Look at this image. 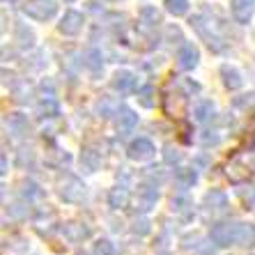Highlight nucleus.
Instances as JSON below:
<instances>
[{
  "label": "nucleus",
  "instance_id": "38",
  "mask_svg": "<svg viewBox=\"0 0 255 255\" xmlns=\"http://www.w3.org/2000/svg\"><path fill=\"white\" fill-rule=\"evenodd\" d=\"M65 2H74V0H65Z\"/></svg>",
  "mask_w": 255,
  "mask_h": 255
},
{
  "label": "nucleus",
  "instance_id": "17",
  "mask_svg": "<svg viewBox=\"0 0 255 255\" xmlns=\"http://www.w3.org/2000/svg\"><path fill=\"white\" fill-rule=\"evenodd\" d=\"M205 207H207V212H226L228 209V196L219 189H212L207 196H205Z\"/></svg>",
  "mask_w": 255,
  "mask_h": 255
},
{
  "label": "nucleus",
  "instance_id": "27",
  "mask_svg": "<svg viewBox=\"0 0 255 255\" xmlns=\"http://www.w3.org/2000/svg\"><path fill=\"white\" fill-rule=\"evenodd\" d=\"M85 67H88L90 71H101L104 69V62H101V51H97V48H90L88 53H85Z\"/></svg>",
  "mask_w": 255,
  "mask_h": 255
},
{
  "label": "nucleus",
  "instance_id": "5",
  "mask_svg": "<svg viewBox=\"0 0 255 255\" xmlns=\"http://www.w3.org/2000/svg\"><path fill=\"white\" fill-rule=\"evenodd\" d=\"M127 154H129L131 161H149L154 159L156 154V147L152 145V140H147V138H138V140H133L129 145V149H127Z\"/></svg>",
  "mask_w": 255,
  "mask_h": 255
},
{
  "label": "nucleus",
  "instance_id": "7",
  "mask_svg": "<svg viewBox=\"0 0 255 255\" xmlns=\"http://www.w3.org/2000/svg\"><path fill=\"white\" fill-rule=\"evenodd\" d=\"M83 23H85V18L81 12H74V9H69V12H65V16L60 18V23H58V30L62 32V35L67 37H76L81 30H83Z\"/></svg>",
  "mask_w": 255,
  "mask_h": 255
},
{
  "label": "nucleus",
  "instance_id": "12",
  "mask_svg": "<svg viewBox=\"0 0 255 255\" xmlns=\"http://www.w3.org/2000/svg\"><path fill=\"white\" fill-rule=\"evenodd\" d=\"M230 12H232L235 23L246 25L251 21V16H253V12H255V0H232Z\"/></svg>",
  "mask_w": 255,
  "mask_h": 255
},
{
  "label": "nucleus",
  "instance_id": "9",
  "mask_svg": "<svg viewBox=\"0 0 255 255\" xmlns=\"http://www.w3.org/2000/svg\"><path fill=\"white\" fill-rule=\"evenodd\" d=\"M111 85H113V90H115V92H120V95H131V92L136 90V85H138L136 74H133V71H129V69L115 71Z\"/></svg>",
  "mask_w": 255,
  "mask_h": 255
},
{
  "label": "nucleus",
  "instance_id": "8",
  "mask_svg": "<svg viewBox=\"0 0 255 255\" xmlns=\"http://www.w3.org/2000/svg\"><path fill=\"white\" fill-rule=\"evenodd\" d=\"M163 113L168 118H182L186 113V95L184 92H168L163 97Z\"/></svg>",
  "mask_w": 255,
  "mask_h": 255
},
{
  "label": "nucleus",
  "instance_id": "35",
  "mask_svg": "<svg viewBox=\"0 0 255 255\" xmlns=\"http://www.w3.org/2000/svg\"><path fill=\"white\" fill-rule=\"evenodd\" d=\"M21 207H23V205H18V202L9 207V209H12V214L16 216V219H23V216H28V209H21Z\"/></svg>",
  "mask_w": 255,
  "mask_h": 255
},
{
  "label": "nucleus",
  "instance_id": "37",
  "mask_svg": "<svg viewBox=\"0 0 255 255\" xmlns=\"http://www.w3.org/2000/svg\"><path fill=\"white\" fill-rule=\"evenodd\" d=\"M2 2H14V0H2Z\"/></svg>",
  "mask_w": 255,
  "mask_h": 255
},
{
  "label": "nucleus",
  "instance_id": "4",
  "mask_svg": "<svg viewBox=\"0 0 255 255\" xmlns=\"http://www.w3.org/2000/svg\"><path fill=\"white\" fill-rule=\"evenodd\" d=\"M138 127V115L127 106H120L118 113H115V129H118L120 136H129L133 133V129Z\"/></svg>",
  "mask_w": 255,
  "mask_h": 255
},
{
  "label": "nucleus",
  "instance_id": "25",
  "mask_svg": "<svg viewBox=\"0 0 255 255\" xmlns=\"http://www.w3.org/2000/svg\"><path fill=\"white\" fill-rule=\"evenodd\" d=\"M166 12L172 16H184L189 14V0H166Z\"/></svg>",
  "mask_w": 255,
  "mask_h": 255
},
{
  "label": "nucleus",
  "instance_id": "32",
  "mask_svg": "<svg viewBox=\"0 0 255 255\" xmlns=\"http://www.w3.org/2000/svg\"><path fill=\"white\" fill-rule=\"evenodd\" d=\"M191 209V200L186 196H177V198H172V212H177V214H186Z\"/></svg>",
  "mask_w": 255,
  "mask_h": 255
},
{
  "label": "nucleus",
  "instance_id": "34",
  "mask_svg": "<svg viewBox=\"0 0 255 255\" xmlns=\"http://www.w3.org/2000/svg\"><path fill=\"white\" fill-rule=\"evenodd\" d=\"M163 159H166V163H177L179 159H182V154H179L177 149L172 147V145H166V149H163Z\"/></svg>",
  "mask_w": 255,
  "mask_h": 255
},
{
  "label": "nucleus",
  "instance_id": "2",
  "mask_svg": "<svg viewBox=\"0 0 255 255\" xmlns=\"http://www.w3.org/2000/svg\"><path fill=\"white\" fill-rule=\"evenodd\" d=\"M55 186H58V196L65 202H71V205H76L85 198V184L71 172H62Z\"/></svg>",
  "mask_w": 255,
  "mask_h": 255
},
{
  "label": "nucleus",
  "instance_id": "21",
  "mask_svg": "<svg viewBox=\"0 0 255 255\" xmlns=\"http://www.w3.org/2000/svg\"><path fill=\"white\" fill-rule=\"evenodd\" d=\"M228 179H230L232 184H244V182H249L251 179V170L246 166H242V163H230L228 166Z\"/></svg>",
  "mask_w": 255,
  "mask_h": 255
},
{
  "label": "nucleus",
  "instance_id": "14",
  "mask_svg": "<svg viewBox=\"0 0 255 255\" xmlns=\"http://www.w3.org/2000/svg\"><path fill=\"white\" fill-rule=\"evenodd\" d=\"M5 129L12 133L14 138H23L25 133L30 131V125H28V118L23 113H9L5 118Z\"/></svg>",
  "mask_w": 255,
  "mask_h": 255
},
{
  "label": "nucleus",
  "instance_id": "30",
  "mask_svg": "<svg viewBox=\"0 0 255 255\" xmlns=\"http://www.w3.org/2000/svg\"><path fill=\"white\" fill-rule=\"evenodd\" d=\"M95 255H118V249H115L113 242H108V239H99L95 244Z\"/></svg>",
  "mask_w": 255,
  "mask_h": 255
},
{
  "label": "nucleus",
  "instance_id": "15",
  "mask_svg": "<svg viewBox=\"0 0 255 255\" xmlns=\"http://www.w3.org/2000/svg\"><path fill=\"white\" fill-rule=\"evenodd\" d=\"M62 232H65V237L69 239V242H83V239H88L90 235H92V230H90L85 223H76V221L65 223V226H62Z\"/></svg>",
  "mask_w": 255,
  "mask_h": 255
},
{
  "label": "nucleus",
  "instance_id": "22",
  "mask_svg": "<svg viewBox=\"0 0 255 255\" xmlns=\"http://www.w3.org/2000/svg\"><path fill=\"white\" fill-rule=\"evenodd\" d=\"M37 115L42 118H58L60 115V106L53 97H44L39 104H37Z\"/></svg>",
  "mask_w": 255,
  "mask_h": 255
},
{
  "label": "nucleus",
  "instance_id": "23",
  "mask_svg": "<svg viewBox=\"0 0 255 255\" xmlns=\"http://www.w3.org/2000/svg\"><path fill=\"white\" fill-rule=\"evenodd\" d=\"M175 182H177L182 189H189V186H193L198 182V175L193 168H177V170H175Z\"/></svg>",
  "mask_w": 255,
  "mask_h": 255
},
{
  "label": "nucleus",
  "instance_id": "13",
  "mask_svg": "<svg viewBox=\"0 0 255 255\" xmlns=\"http://www.w3.org/2000/svg\"><path fill=\"white\" fill-rule=\"evenodd\" d=\"M198 62H200V51H198L193 44H182V48H179L177 53V67L182 71H191L196 69Z\"/></svg>",
  "mask_w": 255,
  "mask_h": 255
},
{
  "label": "nucleus",
  "instance_id": "3",
  "mask_svg": "<svg viewBox=\"0 0 255 255\" xmlns=\"http://www.w3.org/2000/svg\"><path fill=\"white\" fill-rule=\"evenodd\" d=\"M21 12L25 14L32 21H39V23H46L58 14V5L53 0H25L21 5Z\"/></svg>",
  "mask_w": 255,
  "mask_h": 255
},
{
  "label": "nucleus",
  "instance_id": "1",
  "mask_svg": "<svg viewBox=\"0 0 255 255\" xmlns=\"http://www.w3.org/2000/svg\"><path fill=\"white\" fill-rule=\"evenodd\" d=\"M189 23H191V28H193L198 35H200L202 42L212 48L214 53L226 51L228 44L223 42V37L219 35V30H216V23H214V21H209V18H205V16H193Z\"/></svg>",
  "mask_w": 255,
  "mask_h": 255
},
{
  "label": "nucleus",
  "instance_id": "18",
  "mask_svg": "<svg viewBox=\"0 0 255 255\" xmlns=\"http://www.w3.org/2000/svg\"><path fill=\"white\" fill-rule=\"evenodd\" d=\"M131 202V191L127 186H113L108 193V205L113 209H125Z\"/></svg>",
  "mask_w": 255,
  "mask_h": 255
},
{
  "label": "nucleus",
  "instance_id": "16",
  "mask_svg": "<svg viewBox=\"0 0 255 255\" xmlns=\"http://www.w3.org/2000/svg\"><path fill=\"white\" fill-rule=\"evenodd\" d=\"M81 168H83V172H97L101 166V154L97 152L95 147H83V152H81Z\"/></svg>",
  "mask_w": 255,
  "mask_h": 255
},
{
  "label": "nucleus",
  "instance_id": "10",
  "mask_svg": "<svg viewBox=\"0 0 255 255\" xmlns=\"http://www.w3.org/2000/svg\"><path fill=\"white\" fill-rule=\"evenodd\" d=\"M209 239H212L219 249L235 246V237H232V223H214L212 230H209Z\"/></svg>",
  "mask_w": 255,
  "mask_h": 255
},
{
  "label": "nucleus",
  "instance_id": "31",
  "mask_svg": "<svg viewBox=\"0 0 255 255\" xmlns=\"http://www.w3.org/2000/svg\"><path fill=\"white\" fill-rule=\"evenodd\" d=\"M23 198L25 200H37V198H44V191L35 184V182H25L23 184Z\"/></svg>",
  "mask_w": 255,
  "mask_h": 255
},
{
  "label": "nucleus",
  "instance_id": "26",
  "mask_svg": "<svg viewBox=\"0 0 255 255\" xmlns=\"http://www.w3.org/2000/svg\"><path fill=\"white\" fill-rule=\"evenodd\" d=\"M138 104L145 108H152L156 104L154 99V85H142L140 90H138Z\"/></svg>",
  "mask_w": 255,
  "mask_h": 255
},
{
  "label": "nucleus",
  "instance_id": "33",
  "mask_svg": "<svg viewBox=\"0 0 255 255\" xmlns=\"http://www.w3.org/2000/svg\"><path fill=\"white\" fill-rule=\"evenodd\" d=\"M131 230L136 232V235H147L152 228H149V221L145 219V216H140V219L133 221V228H131Z\"/></svg>",
  "mask_w": 255,
  "mask_h": 255
},
{
  "label": "nucleus",
  "instance_id": "28",
  "mask_svg": "<svg viewBox=\"0 0 255 255\" xmlns=\"http://www.w3.org/2000/svg\"><path fill=\"white\" fill-rule=\"evenodd\" d=\"M140 21H142V25H159L161 23V14L156 12L154 7H142L140 9Z\"/></svg>",
  "mask_w": 255,
  "mask_h": 255
},
{
  "label": "nucleus",
  "instance_id": "20",
  "mask_svg": "<svg viewBox=\"0 0 255 255\" xmlns=\"http://www.w3.org/2000/svg\"><path fill=\"white\" fill-rule=\"evenodd\" d=\"M221 76H223V85H226L228 90H239L242 88V83H244L242 74H239L235 67H230V65L221 67Z\"/></svg>",
  "mask_w": 255,
  "mask_h": 255
},
{
  "label": "nucleus",
  "instance_id": "36",
  "mask_svg": "<svg viewBox=\"0 0 255 255\" xmlns=\"http://www.w3.org/2000/svg\"><path fill=\"white\" fill-rule=\"evenodd\" d=\"M0 168H2L0 172H2V175H7V156H5V154L0 156Z\"/></svg>",
  "mask_w": 255,
  "mask_h": 255
},
{
  "label": "nucleus",
  "instance_id": "24",
  "mask_svg": "<svg viewBox=\"0 0 255 255\" xmlns=\"http://www.w3.org/2000/svg\"><path fill=\"white\" fill-rule=\"evenodd\" d=\"M16 42L21 48H32L35 44V35H32V30L23 23H16Z\"/></svg>",
  "mask_w": 255,
  "mask_h": 255
},
{
  "label": "nucleus",
  "instance_id": "6",
  "mask_svg": "<svg viewBox=\"0 0 255 255\" xmlns=\"http://www.w3.org/2000/svg\"><path fill=\"white\" fill-rule=\"evenodd\" d=\"M232 237H235V246H255V226L253 223H244V221H235L232 223Z\"/></svg>",
  "mask_w": 255,
  "mask_h": 255
},
{
  "label": "nucleus",
  "instance_id": "19",
  "mask_svg": "<svg viewBox=\"0 0 255 255\" xmlns=\"http://www.w3.org/2000/svg\"><path fill=\"white\" fill-rule=\"evenodd\" d=\"M214 113H216V108H214V104H212V101H207V99L198 101L196 108H193V118H196V122H200V125H207V122H212Z\"/></svg>",
  "mask_w": 255,
  "mask_h": 255
},
{
  "label": "nucleus",
  "instance_id": "29",
  "mask_svg": "<svg viewBox=\"0 0 255 255\" xmlns=\"http://www.w3.org/2000/svg\"><path fill=\"white\" fill-rule=\"evenodd\" d=\"M232 106L242 108V111H255V92H249V95L235 97L232 99Z\"/></svg>",
  "mask_w": 255,
  "mask_h": 255
},
{
  "label": "nucleus",
  "instance_id": "11",
  "mask_svg": "<svg viewBox=\"0 0 255 255\" xmlns=\"http://www.w3.org/2000/svg\"><path fill=\"white\" fill-rule=\"evenodd\" d=\"M156 202H159V191L154 189L152 184H142L138 189V196H136V209L140 214H147L149 209L154 207Z\"/></svg>",
  "mask_w": 255,
  "mask_h": 255
}]
</instances>
